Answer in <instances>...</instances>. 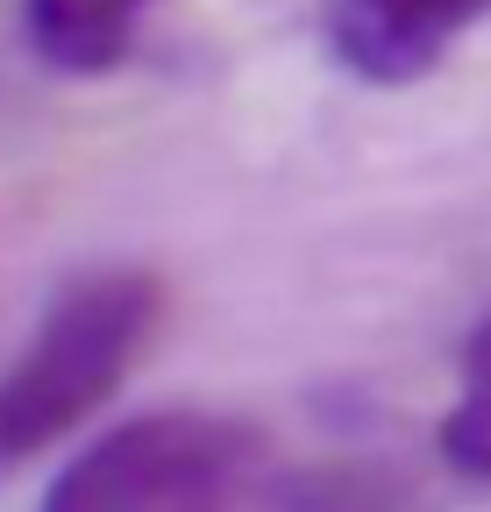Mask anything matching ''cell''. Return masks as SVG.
<instances>
[{
  "label": "cell",
  "instance_id": "277c9868",
  "mask_svg": "<svg viewBox=\"0 0 491 512\" xmlns=\"http://www.w3.org/2000/svg\"><path fill=\"white\" fill-rule=\"evenodd\" d=\"M164 0H22V43L57 79H100L136 50Z\"/></svg>",
  "mask_w": 491,
  "mask_h": 512
},
{
  "label": "cell",
  "instance_id": "5b68a950",
  "mask_svg": "<svg viewBox=\"0 0 491 512\" xmlns=\"http://www.w3.org/2000/svg\"><path fill=\"white\" fill-rule=\"evenodd\" d=\"M442 463L470 484H491V392H456V406L435 427Z\"/></svg>",
  "mask_w": 491,
  "mask_h": 512
},
{
  "label": "cell",
  "instance_id": "6da1fadb",
  "mask_svg": "<svg viewBox=\"0 0 491 512\" xmlns=\"http://www.w3.org/2000/svg\"><path fill=\"white\" fill-rule=\"evenodd\" d=\"M157 328V278L107 264L65 278L22 349L0 363V477L29 470L57 441H72L121 384Z\"/></svg>",
  "mask_w": 491,
  "mask_h": 512
},
{
  "label": "cell",
  "instance_id": "8992f818",
  "mask_svg": "<svg viewBox=\"0 0 491 512\" xmlns=\"http://www.w3.org/2000/svg\"><path fill=\"white\" fill-rule=\"evenodd\" d=\"M456 377L463 392H491V306L463 328V349H456Z\"/></svg>",
  "mask_w": 491,
  "mask_h": 512
},
{
  "label": "cell",
  "instance_id": "7a4b0ae2",
  "mask_svg": "<svg viewBox=\"0 0 491 512\" xmlns=\"http://www.w3.org/2000/svg\"><path fill=\"white\" fill-rule=\"evenodd\" d=\"M264 441L207 406H157L93 434L36 512H250Z\"/></svg>",
  "mask_w": 491,
  "mask_h": 512
},
{
  "label": "cell",
  "instance_id": "3957f363",
  "mask_svg": "<svg viewBox=\"0 0 491 512\" xmlns=\"http://www.w3.org/2000/svg\"><path fill=\"white\" fill-rule=\"evenodd\" d=\"M491 15V0H321L328 50L363 86H413Z\"/></svg>",
  "mask_w": 491,
  "mask_h": 512
}]
</instances>
